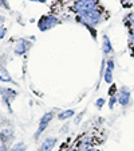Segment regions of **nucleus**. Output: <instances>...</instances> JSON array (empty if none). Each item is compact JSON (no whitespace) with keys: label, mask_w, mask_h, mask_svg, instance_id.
I'll return each instance as SVG.
<instances>
[{"label":"nucleus","mask_w":134,"mask_h":151,"mask_svg":"<svg viewBox=\"0 0 134 151\" xmlns=\"http://www.w3.org/2000/svg\"><path fill=\"white\" fill-rule=\"evenodd\" d=\"M105 12H106V11H105L103 7L101 6V7H98V8L90 11V12H86V14H83V15H78L75 19H77V22L78 23L86 26L90 31H93L94 38H95V32H94V30H95V27H97L98 24H101V23L106 19Z\"/></svg>","instance_id":"1"},{"label":"nucleus","mask_w":134,"mask_h":151,"mask_svg":"<svg viewBox=\"0 0 134 151\" xmlns=\"http://www.w3.org/2000/svg\"><path fill=\"white\" fill-rule=\"evenodd\" d=\"M101 7L99 0H75L71 6L72 12L75 15H83L86 12H90L93 9Z\"/></svg>","instance_id":"2"},{"label":"nucleus","mask_w":134,"mask_h":151,"mask_svg":"<svg viewBox=\"0 0 134 151\" xmlns=\"http://www.w3.org/2000/svg\"><path fill=\"white\" fill-rule=\"evenodd\" d=\"M60 23V19L58 16L52 15V14H48V15H43L39 20H38V27L40 31H47V30H51L55 26H58Z\"/></svg>","instance_id":"3"},{"label":"nucleus","mask_w":134,"mask_h":151,"mask_svg":"<svg viewBox=\"0 0 134 151\" xmlns=\"http://www.w3.org/2000/svg\"><path fill=\"white\" fill-rule=\"evenodd\" d=\"M54 116H55V112L54 111H50V112L44 113L43 116H42L40 122H39V127H38V131L36 134H35V139H38L39 136L43 134L44 131H46V128L48 127V124H50V122L54 119Z\"/></svg>","instance_id":"4"},{"label":"nucleus","mask_w":134,"mask_h":151,"mask_svg":"<svg viewBox=\"0 0 134 151\" xmlns=\"http://www.w3.org/2000/svg\"><path fill=\"white\" fill-rule=\"evenodd\" d=\"M117 101H118V104L122 105V107H128L129 104H130L131 94H130V91L126 86H122L118 91V93H117Z\"/></svg>","instance_id":"5"},{"label":"nucleus","mask_w":134,"mask_h":151,"mask_svg":"<svg viewBox=\"0 0 134 151\" xmlns=\"http://www.w3.org/2000/svg\"><path fill=\"white\" fill-rule=\"evenodd\" d=\"M113 72H114V61L109 60L106 62V69H105V73H103V78H105L106 84H111L113 82Z\"/></svg>","instance_id":"6"},{"label":"nucleus","mask_w":134,"mask_h":151,"mask_svg":"<svg viewBox=\"0 0 134 151\" xmlns=\"http://www.w3.org/2000/svg\"><path fill=\"white\" fill-rule=\"evenodd\" d=\"M56 142H58V139L54 138V136H51V138H47L46 140L42 142V145L39 146L38 151H52V148L56 146Z\"/></svg>","instance_id":"7"},{"label":"nucleus","mask_w":134,"mask_h":151,"mask_svg":"<svg viewBox=\"0 0 134 151\" xmlns=\"http://www.w3.org/2000/svg\"><path fill=\"white\" fill-rule=\"evenodd\" d=\"M30 46H31V43H30L28 41H26V39H20L15 46V54H18V55H23V54L27 53V50L30 49Z\"/></svg>","instance_id":"8"},{"label":"nucleus","mask_w":134,"mask_h":151,"mask_svg":"<svg viewBox=\"0 0 134 151\" xmlns=\"http://www.w3.org/2000/svg\"><path fill=\"white\" fill-rule=\"evenodd\" d=\"M13 138V131L11 128H4L1 129V132H0V140L3 142V145H8L9 142L12 140Z\"/></svg>","instance_id":"9"},{"label":"nucleus","mask_w":134,"mask_h":151,"mask_svg":"<svg viewBox=\"0 0 134 151\" xmlns=\"http://www.w3.org/2000/svg\"><path fill=\"white\" fill-rule=\"evenodd\" d=\"M103 43H102V51L106 55H109L110 53H113V45H111V42H110V39H109V37L107 35H103Z\"/></svg>","instance_id":"10"},{"label":"nucleus","mask_w":134,"mask_h":151,"mask_svg":"<svg viewBox=\"0 0 134 151\" xmlns=\"http://www.w3.org/2000/svg\"><path fill=\"white\" fill-rule=\"evenodd\" d=\"M123 24H125L129 30L134 28V11H130L129 14H126V16L123 18Z\"/></svg>","instance_id":"11"},{"label":"nucleus","mask_w":134,"mask_h":151,"mask_svg":"<svg viewBox=\"0 0 134 151\" xmlns=\"http://www.w3.org/2000/svg\"><path fill=\"white\" fill-rule=\"evenodd\" d=\"M0 81L3 82H12V78L9 76L8 70L4 68V66H0Z\"/></svg>","instance_id":"12"},{"label":"nucleus","mask_w":134,"mask_h":151,"mask_svg":"<svg viewBox=\"0 0 134 151\" xmlns=\"http://www.w3.org/2000/svg\"><path fill=\"white\" fill-rule=\"evenodd\" d=\"M74 109H66V111H62V112H59L58 113V119L59 120H67V119H70V117H72L74 116Z\"/></svg>","instance_id":"13"},{"label":"nucleus","mask_w":134,"mask_h":151,"mask_svg":"<svg viewBox=\"0 0 134 151\" xmlns=\"http://www.w3.org/2000/svg\"><path fill=\"white\" fill-rule=\"evenodd\" d=\"M26 148H27V146H26L24 142H16L9 151H26Z\"/></svg>","instance_id":"14"},{"label":"nucleus","mask_w":134,"mask_h":151,"mask_svg":"<svg viewBox=\"0 0 134 151\" xmlns=\"http://www.w3.org/2000/svg\"><path fill=\"white\" fill-rule=\"evenodd\" d=\"M121 4L125 8H131L134 6V0H121Z\"/></svg>","instance_id":"15"},{"label":"nucleus","mask_w":134,"mask_h":151,"mask_svg":"<svg viewBox=\"0 0 134 151\" xmlns=\"http://www.w3.org/2000/svg\"><path fill=\"white\" fill-rule=\"evenodd\" d=\"M116 103H117V94H114V96H111V97H110L109 107L113 109V108H114V105H116Z\"/></svg>","instance_id":"16"},{"label":"nucleus","mask_w":134,"mask_h":151,"mask_svg":"<svg viewBox=\"0 0 134 151\" xmlns=\"http://www.w3.org/2000/svg\"><path fill=\"white\" fill-rule=\"evenodd\" d=\"M129 45H134V28L129 31Z\"/></svg>","instance_id":"17"},{"label":"nucleus","mask_w":134,"mask_h":151,"mask_svg":"<svg viewBox=\"0 0 134 151\" xmlns=\"http://www.w3.org/2000/svg\"><path fill=\"white\" fill-rule=\"evenodd\" d=\"M6 34H7L6 27H4L3 24H0V41H1V39H3V38L6 37Z\"/></svg>","instance_id":"18"},{"label":"nucleus","mask_w":134,"mask_h":151,"mask_svg":"<svg viewBox=\"0 0 134 151\" xmlns=\"http://www.w3.org/2000/svg\"><path fill=\"white\" fill-rule=\"evenodd\" d=\"M103 104H105V99H98L97 103H95V105H97V108H102L103 107Z\"/></svg>","instance_id":"19"},{"label":"nucleus","mask_w":134,"mask_h":151,"mask_svg":"<svg viewBox=\"0 0 134 151\" xmlns=\"http://www.w3.org/2000/svg\"><path fill=\"white\" fill-rule=\"evenodd\" d=\"M0 6H1V7H6V8H8V4H7L6 0H0Z\"/></svg>","instance_id":"20"},{"label":"nucleus","mask_w":134,"mask_h":151,"mask_svg":"<svg viewBox=\"0 0 134 151\" xmlns=\"http://www.w3.org/2000/svg\"><path fill=\"white\" fill-rule=\"evenodd\" d=\"M0 151H8V147L6 145H0Z\"/></svg>","instance_id":"21"},{"label":"nucleus","mask_w":134,"mask_h":151,"mask_svg":"<svg viewBox=\"0 0 134 151\" xmlns=\"http://www.w3.org/2000/svg\"><path fill=\"white\" fill-rule=\"evenodd\" d=\"M130 50H131V57L134 58V45H130Z\"/></svg>","instance_id":"22"},{"label":"nucleus","mask_w":134,"mask_h":151,"mask_svg":"<svg viewBox=\"0 0 134 151\" xmlns=\"http://www.w3.org/2000/svg\"><path fill=\"white\" fill-rule=\"evenodd\" d=\"M86 151H101V150H98V148H95V147H91V148H89V150H86Z\"/></svg>","instance_id":"23"},{"label":"nucleus","mask_w":134,"mask_h":151,"mask_svg":"<svg viewBox=\"0 0 134 151\" xmlns=\"http://www.w3.org/2000/svg\"><path fill=\"white\" fill-rule=\"evenodd\" d=\"M30 1H39V3H46L47 0H30Z\"/></svg>","instance_id":"24"},{"label":"nucleus","mask_w":134,"mask_h":151,"mask_svg":"<svg viewBox=\"0 0 134 151\" xmlns=\"http://www.w3.org/2000/svg\"><path fill=\"white\" fill-rule=\"evenodd\" d=\"M3 20H4V18L0 15V24H3Z\"/></svg>","instance_id":"25"}]
</instances>
